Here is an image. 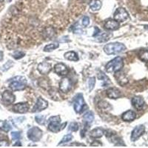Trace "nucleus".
I'll list each match as a JSON object with an SVG mask.
<instances>
[{
  "instance_id": "33",
  "label": "nucleus",
  "mask_w": 148,
  "mask_h": 148,
  "mask_svg": "<svg viewBox=\"0 0 148 148\" xmlns=\"http://www.w3.org/2000/svg\"><path fill=\"white\" fill-rule=\"evenodd\" d=\"M82 25L84 26V27H87V26L89 25L90 24V18L88 16H84L82 18Z\"/></svg>"
},
{
  "instance_id": "24",
  "label": "nucleus",
  "mask_w": 148,
  "mask_h": 148,
  "mask_svg": "<svg viewBox=\"0 0 148 148\" xmlns=\"http://www.w3.org/2000/svg\"><path fill=\"white\" fill-rule=\"evenodd\" d=\"M139 59L143 62H148V51L147 50H143L141 51L138 53Z\"/></svg>"
},
{
  "instance_id": "28",
  "label": "nucleus",
  "mask_w": 148,
  "mask_h": 148,
  "mask_svg": "<svg viewBox=\"0 0 148 148\" xmlns=\"http://www.w3.org/2000/svg\"><path fill=\"white\" fill-rule=\"evenodd\" d=\"M72 139H73L72 135L71 134L66 135V136H64L63 137L62 139V141L59 142V145H61V144H62V143H67V142H69V141H71Z\"/></svg>"
},
{
  "instance_id": "30",
  "label": "nucleus",
  "mask_w": 148,
  "mask_h": 148,
  "mask_svg": "<svg viewBox=\"0 0 148 148\" xmlns=\"http://www.w3.org/2000/svg\"><path fill=\"white\" fill-rule=\"evenodd\" d=\"M95 84H96V79L95 77H90L88 80V86H89L90 90H92L94 88Z\"/></svg>"
},
{
  "instance_id": "27",
  "label": "nucleus",
  "mask_w": 148,
  "mask_h": 148,
  "mask_svg": "<svg viewBox=\"0 0 148 148\" xmlns=\"http://www.w3.org/2000/svg\"><path fill=\"white\" fill-rule=\"evenodd\" d=\"M35 120L38 124L41 125H45V116H42V115H39V116H36L35 117Z\"/></svg>"
},
{
  "instance_id": "9",
  "label": "nucleus",
  "mask_w": 148,
  "mask_h": 148,
  "mask_svg": "<svg viewBox=\"0 0 148 148\" xmlns=\"http://www.w3.org/2000/svg\"><path fill=\"white\" fill-rule=\"evenodd\" d=\"M84 106V101L82 94H79L76 97L75 103H74V110L77 113H82L83 107Z\"/></svg>"
},
{
  "instance_id": "12",
  "label": "nucleus",
  "mask_w": 148,
  "mask_h": 148,
  "mask_svg": "<svg viewBox=\"0 0 148 148\" xmlns=\"http://www.w3.org/2000/svg\"><path fill=\"white\" fill-rule=\"evenodd\" d=\"M29 109V105L27 103H18L14 104L13 110L14 112L18 113H25Z\"/></svg>"
},
{
  "instance_id": "5",
  "label": "nucleus",
  "mask_w": 148,
  "mask_h": 148,
  "mask_svg": "<svg viewBox=\"0 0 148 148\" xmlns=\"http://www.w3.org/2000/svg\"><path fill=\"white\" fill-rule=\"evenodd\" d=\"M27 138L33 141H39L42 138V131L37 127H34L30 128L27 131Z\"/></svg>"
},
{
  "instance_id": "29",
  "label": "nucleus",
  "mask_w": 148,
  "mask_h": 148,
  "mask_svg": "<svg viewBox=\"0 0 148 148\" xmlns=\"http://www.w3.org/2000/svg\"><path fill=\"white\" fill-rule=\"evenodd\" d=\"M25 55V53L22 51H16V52L14 53L13 54V56H14V59H22V57H24Z\"/></svg>"
},
{
  "instance_id": "21",
  "label": "nucleus",
  "mask_w": 148,
  "mask_h": 148,
  "mask_svg": "<svg viewBox=\"0 0 148 148\" xmlns=\"http://www.w3.org/2000/svg\"><path fill=\"white\" fill-rule=\"evenodd\" d=\"M104 133V130L101 128H96V129H93L92 131L90 132V136L94 138H101Z\"/></svg>"
},
{
  "instance_id": "11",
  "label": "nucleus",
  "mask_w": 148,
  "mask_h": 148,
  "mask_svg": "<svg viewBox=\"0 0 148 148\" xmlns=\"http://www.w3.org/2000/svg\"><path fill=\"white\" fill-rule=\"evenodd\" d=\"M2 101L5 104H10L15 101L16 97L14 93L8 90H5L2 95Z\"/></svg>"
},
{
  "instance_id": "37",
  "label": "nucleus",
  "mask_w": 148,
  "mask_h": 148,
  "mask_svg": "<svg viewBox=\"0 0 148 148\" xmlns=\"http://www.w3.org/2000/svg\"><path fill=\"white\" fill-rule=\"evenodd\" d=\"M96 145H101V143H99V141H96V142H93L92 144V146H97Z\"/></svg>"
},
{
  "instance_id": "7",
  "label": "nucleus",
  "mask_w": 148,
  "mask_h": 148,
  "mask_svg": "<svg viewBox=\"0 0 148 148\" xmlns=\"http://www.w3.org/2000/svg\"><path fill=\"white\" fill-rule=\"evenodd\" d=\"M72 88V82L69 78H63L59 82V89L63 92H68Z\"/></svg>"
},
{
  "instance_id": "19",
  "label": "nucleus",
  "mask_w": 148,
  "mask_h": 148,
  "mask_svg": "<svg viewBox=\"0 0 148 148\" xmlns=\"http://www.w3.org/2000/svg\"><path fill=\"white\" fill-rule=\"evenodd\" d=\"M116 76L117 82L120 85L124 86L128 83V79L126 77L125 74L122 73L121 72H119V71L116 72V76Z\"/></svg>"
},
{
  "instance_id": "23",
  "label": "nucleus",
  "mask_w": 148,
  "mask_h": 148,
  "mask_svg": "<svg viewBox=\"0 0 148 148\" xmlns=\"http://www.w3.org/2000/svg\"><path fill=\"white\" fill-rule=\"evenodd\" d=\"M83 119H84V121H86L88 124H91V123L94 120V116H93V113L91 112V111H89L88 113H86L83 116Z\"/></svg>"
},
{
  "instance_id": "38",
  "label": "nucleus",
  "mask_w": 148,
  "mask_h": 148,
  "mask_svg": "<svg viewBox=\"0 0 148 148\" xmlns=\"http://www.w3.org/2000/svg\"><path fill=\"white\" fill-rule=\"evenodd\" d=\"M14 146H22V145H21L20 142H17V143H16L14 145Z\"/></svg>"
},
{
  "instance_id": "25",
  "label": "nucleus",
  "mask_w": 148,
  "mask_h": 148,
  "mask_svg": "<svg viewBox=\"0 0 148 148\" xmlns=\"http://www.w3.org/2000/svg\"><path fill=\"white\" fill-rule=\"evenodd\" d=\"M1 122V126H0V129L2 130L3 131L5 132H8L9 130H11V125L7 121H0Z\"/></svg>"
},
{
  "instance_id": "20",
  "label": "nucleus",
  "mask_w": 148,
  "mask_h": 148,
  "mask_svg": "<svg viewBox=\"0 0 148 148\" xmlns=\"http://www.w3.org/2000/svg\"><path fill=\"white\" fill-rule=\"evenodd\" d=\"M90 8L92 11H98L101 8V2L100 0H92L90 3Z\"/></svg>"
},
{
  "instance_id": "3",
  "label": "nucleus",
  "mask_w": 148,
  "mask_h": 148,
  "mask_svg": "<svg viewBox=\"0 0 148 148\" xmlns=\"http://www.w3.org/2000/svg\"><path fill=\"white\" fill-rule=\"evenodd\" d=\"M26 84H27V81L24 76H16L12 79V82L9 84V87L14 91L22 90L25 88Z\"/></svg>"
},
{
  "instance_id": "39",
  "label": "nucleus",
  "mask_w": 148,
  "mask_h": 148,
  "mask_svg": "<svg viewBox=\"0 0 148 148\" xmlns=\"http://www.w3.org/2000/svg\"><path fill=\"white\" fill-rule=\"evenodd\" d=\"M3 1H4V0H0V2H2Z\"/></svg>"
},
{
  "instance_id": "8",
  "label": "nucleus",
  "mask_w": 148,
  "mask_h": 148,
  "mask_svg": "<svg viewBox=\"0 0 148 148\" xmlns=\"http://www.w3.org/2000/svg\"><path fill=\"white\" fill-rule=\"evenodd\" d=\"M48 106V103L46 100L43 99L42 98H39L37 99L36 103L35 106L33 108V112L37 113V112H40L43 110L46 109Z\"/></svg>"
},
{
  "instance_id": "4",
  "label": "nucleus",
  "mask_w": 148,
  "mask_h": 148,
  "mask_svg": "<svg viewBox=\"0 0 148 148\" xmlns=\"http://www.w3.org/2000/svg\"><path fill=\"white\" fill-rule=\"evenodd\" d=\"M61 119L59 116H52L49 119L48 129L53 133H58L61 130Z\"/></svg>"
},
{
  "instance_id": "14",
  "label": "nucleus",
  "mask_w": 148,
  "mask_h": 148,
  "mask_svg": "<svg viewBox=\"0 0 148 148\" xmlns=\"http://www.w3.org/2000/svg\"><path fill=\"white\" fill-rule=\"evenodd\" d=\"M106 93L108 97L110 98V99H119V98H120L121 96V91L119 89H117V88H115L108 89L107 90Z\"/></svg>"
},
{
  "instance_id": "32",
  "label": "nucleus",
  "mask_w": 148,
  "mask_h": 148,
  "mask_svg": "<svg viewBox=\"0 0 148 148\" xmlns=\"http://www.w3.org/2000/svg\"><path fill=\"white\" fill-rule=\"evenodd\" d=\"M11 137L13 138V140H18L20 138L21 134L19 132H12Z\"/></svg>"
},
{
  "instance_id": "6",
  "label": "nucleus",
  "mask_w": 148,
  "mask_h": 148,
  "mask_svg": "<svg viewBox=\"0 0 148 148\" xmlns=\"http://www.w3.org/2000/svg\"><path fill=\"white\" fill-rule=\"evenodd\" d=\"M129 18L128 13L125 8H119L116 9L114 13V19L118 22H122L126 21Z\"/></svg>"
},
{
  "instance_id": "15",
  "label": "nucleus",
  "mask_w": 148,
  "mask_h": 148,
  "mask_svg": "<svg viewBox=\"0 0 148 148\" xmlns=\"http://www.w3.org/2000/svg\"><path fill=\"white\" fill-rule=\"evenodd\" d=\"M132 104L135 108L138 110H141L143 108L144 105H145V101L141 97L139 96H136L132 99Z\"/></svg>"
},
{
  "instance_id": "17",
  "label": "nucleus",
  "mask_w": 148,
  "mask_h": 148,
  "mask_svg": "<svg viewBox=\"0 0 148 148\" xmlns=\"http://www.w3.org/2000/svg\"><path fill=\"white\" fill-rule=\"evenodd\" d=\"M104 27L107 30H116L119 27V24L117 21L113 20V19H108L104 24Z\"/></svg>"
},
{
  "instance_id": "36",
  "label": "nucleus",
  "mask_w": 148,
  "mask_h": 148,
  "mask_svg": "<svg viewBox=\"0 0 148 148\" xmlns=\"http://www.w3.org/2000/svg\"><path fill=\"white\" fill-rule=\"evenodd\" d=\"M2 59H3V52L0 51V61H2Z\"/></svg>"
},
{
  "instance_id": "26",
  "label": "nucleus",
  "mask_w": 148,
  "mask_h": 148,
  "mask_svg": "<svg viewBox=\"0 0 148 148\" xmlns=\"http://www.w3.org/2000/svg\"><path fill=\"white\" fill-rule=\"evenodd\" d=\"M58 47H59V44H58V43L49 44L47 45L44 47V51H45V52H51V51H53V50L58 48Z\"/></svg>"
},
{
  "instance_id": "13",
  "label": "nucleus",
  "mask_w": 148,
  "mask_h": 148,
  "mask_svg": "<svg viewBox=\"0 0 148 148\" xmlns=\"http://www.w3.org/2000/svg\"><path fill=\"white\" fill-rule=\"evenodd\" d=\"M52 66L49 62H42L38 65V71L42 75H46L51 72Z\"/></svg>"
},
{
  "instance_id": "31",
  "label": "nucleus",
  "mask_w": 148,
  "mask_h": 148,
  "mask_svg": "<svg viewBox=\"0 0 148 148\" xmlns=\"http://www.w3.org/2000/svg\"><path fill=\"white\" fill-rule=\"evenodd\" d=\"M69 130L71 131L76 132L79 130V125L76 122H72L69 125Z\"/></svg>"
},
{
  "instance_id": "1",
  "label": "nucleus",
  "mask_w": 148,
  "mask_h": 148,
  "mask_svg": "<svg viewBox=\"0 0 148 148\" xmlns=\"http://www.w3.org/2000/svg\"><path fill=\"white\" fill-rule=\"evenodd\" d=\"M123 66H124V63H123L122 58L120 57V56H117V57L110 61L109 62L106 64L105 70L108 73L117 72V71H121Z\"/></svg>"
},
{
  "instance_id": "10",
  "label": "nucleus",
  "mask_w": 148,
  "mask_h": 148,
  "mask_svg": "<svg viewBox=\"0 0 148 148\" xmlns=\"http://www.w3.org/2000/svg\"><path fill=\"white\" fill-rule=\"evenodd\" d=\"M145 127L144 125H138L137 127L134 128L131 134V140L133 141H136L138 139L140 136H141L143 133H145Z\"/></svg>"
},
{
  "instance_id": "18",
  "label": "nucleus",
  "mask_w": 148,
  "mask_h": 148,
  "mask_svg": "<svg viewBox=\"0 0 148 148\" xmlns=\"http://www.w3.org/2000/svg\"><path fill=\"white\" fill-rule=\"evenodd\" d=\"M123 121H132L136 118V113L133 110H128L125 112L121 116Z\"/></svg>"
},
{
  "instance_id": "22",
  "label": "nucleus",
  "mask_w": 148,
  "mask_h": 148,
  "mask_svg": "<svg viewBox=\"0 0 148 148\" xmlns=\"http://www.w3.org/2000/svg\"><path fill=\"white\" fill-rule=\"evenodd\" d=\"M64 58L69 61H73V62H77L79 61V56L77 53L73 51H70L64 53Z\"/></svg>"
},
{
  "instance_id": "2",
  "label": "nucleus",
  "mask_w": 148,
  "mask_h": 148,
  "mask_svg": "<svg viewBox=\"0 0 148 148\" xmlns=\"http://www.w3.org/2000/svg\"><path fill=\"white\" fill-rule=\"evenodd\" d=\"M126 49V47L121 43L115 42V43H109L104 47V51L108 55H113L122 52Z\"/></svg>"
},
{
  "instance_id": "35",
  "label": "nucleus",
  "mask_w": 148,
  "mask_h": 148,
  "mask_svg": "<svg viewBox=\"0 0 148 148\" xmlns=\"http://www.w3.org/2000/svg\"><path fill=\"white\" fill-rule=\"evenodd\" d=\"M95 34H93V36H96V35H97V34H99V32H100V30L99 28H98V27H95Z\"/></svg>"
},
{
  "instance_id": "34",
  "label": "nucleus",
  "mask_w": 148,
  "mask_h": 148,
  "mask_svg": "<svg viewBox=\"0 0 148 148\" xmlns=\"http://www.w3.org/2000/svg\"><path fill=\"white\" fill-rule=\"evenodd\" d=\"M8 146V142L5 140L0 141V147H7Z\"/></svg>"
},
{
  "instance_id": "16",
  "label": "nucleus",
  "mask_w": 148,
  "mask_h": 148,
  "mask_svg": "<svg viewBox=\"0 0 148 148\" xmlns=\"http://www.w3.org/2000/svg\"><path fill=\"white\" fill-rule=\"evenodd\" d=\"M54 71L56 73L59 74V76H66L68 73V70L64 64L58 63L54 67Z\"/></svg>"
}]
</instances>
